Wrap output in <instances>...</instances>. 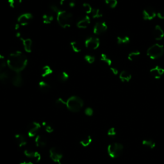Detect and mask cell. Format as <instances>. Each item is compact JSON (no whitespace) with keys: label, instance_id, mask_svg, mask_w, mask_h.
Masks as SVG:
<instances>
[{"label":"cell","instance_id":"obj_1","mask_svg":"<svg viewBox=\"0 0 164 164\" xmlns=\"http://www.w3.org/2000/svg\"><path fill=\"white\" fill-rule=\"evenodd\" d=\"M8 67L16 73H20L24 70L28 64V59L25 55L21 51L11 53L7 60Z\"/></svg>","mask_w":164,"mask_h":164},{"label":"cell","instance_id":"obj_2","mask_svg":"<svg viewBox=\"0 0 164 164\" xmlns=\"http://www.w3.org/2000/svg\"><path fill=\"white\" fill-rule=\"evenodd\" d=\"M57 22L62 28H67L71 26L73 22V16L67 10H60L56 14Z\"/></svg>","mask_w":164,"mask_h":164},{"label":"cell","instance_id":"obj_3","mask_svg":"<svg viewBox=\"0 0 164 164\" xmlns=\"http://www.w3.org/2000/svg\"><path fill=\"white\" fill-rule=\"evenodd\" d=\"M67 109L73 112H79L84 107V101L78 96H73L67 100Z\"/></svg>","mask_w":164,"mask_h":164},{"label":"cell","instance_id":"obj_4","mask_svg":"<svg viewBox=\"0 0 164 164\" xmlns=\"http://www.w3.org/2000/svg\"><path fill=\"white\" fill-rule=\"evenodd\" d=\"M163 53V46L159 44H155L152 45L147 50V55L152 60H155L161 57Z\"/></svg>","mask_w":164,"mask_h":164},{"label":"cell","instance_id":"obj_5","mask_svg":"<svg viewBox=\"0 0 164 164\" xmlns=\"http://www.w3.org/2000/svg\"><path fill=\"white\" fill-rule=\"evenodd\" d=\"M123 148L124 147L121 144L112 143L108 146V154L112 158H116L121 155Z\"/></svg>","mask_w":164,"mask_h":164},{"label":"cell","instance_id":"obj_6","mask_svg":"<svg viewBox=\"0 0 164 164\" xmlns=\"http://www.w3.org/2000/svg\"><path fill=\"white\" fill-rule=\"evenodd\" d=\"M50 157L52 161L56 164H62L63 154L61 151L56 147H52L50 150Z\"/></svg>","mask_w":164,"mask_h":164},{"label":"cell","instance_id":"obj_7","mask_svg":"<svg viewBox=\"0 0 164 164\" xmlns=\"http://www.w3.org/2000/svg\"><path fill=\"white\" fill-rule=\"evenodd\" d=\"M85 45L87 48L92 50H95L99 47L100 41L98 37H90L85 40Z\"/></svg>","mask_w":164,"mask_h":164},{"label":"cell","instance_id":"obj_8","mask_svg":"<svg viewBox=\"0 0 164 164\" xmlns=\"http://www.w3.org/2000/svg\"><path fill=\"white\" fill-rule=\"evenodd\" d=\"M33 16L31 13H25L20 15L18 17L17 22L21 26L25 27L28 25L29 23L33 19Z\"/></svg>","mask_w":164,"mask_h":164},{"label":"cell","instance_id":"obj_9","mask_svg":"<svg viewBox=\"0 0 164 164\" xmlns=\"http://www.w3.org/2000/svg\"><path fill=\"white\" fill-rule=\"evenodd\" d=\"M41 128L40 123L37 122H33L28 125V135L30 138L34 137L36 135L37 131Z\"/></svg>","mask_w":164,"mask_h":164},{"label":"cell","instance_id":"obj_10","mask_svg":"<svg viewBox=\"0 0 164 164\" xmlns=\"http://www.w3.org/2000/svg\"><path fill=\"white\" fill-rule=\"evenodd\" d=\"M108 29V26L105 22H98L94 27L93 32L96 35H100L106 31Z\"/></svg>","mask_w":164,"mask_h":164},{"label":"cell","instance_id":"obj_11","mask_svg":"<svg viewBox=\"0 0 164 164\" xmlns=\"http://www.w3.org/2000/svg\"><path fill=\"white\" fill-rule=\"evenodd\" d=\"M143 19L146 21H151L157 16V12L152 8L148 7L145 8L142 12Z\"/></svg>","mask_w":164,"mask_h":164},{"label":"cell","instance_id":"obj_12","mask_svg":"<svg viewBox=\"0 0 164 164\" xmlns=\"http://www.w3.org/2000/svg\"><path fill=\"white\" fill-rule=\"evenodd\" d=\"M20 40L22 41L25 51L27 53H31L32 51V46H33V42L31 39L29 38H24L21 37L20 38Z\"/></svg>","mask_w":164,"mask_h":164},{"label":"cell","instance_id":"obj_13","mask_svg":"<svg viewBox=\"0 0 164 164\" xmlns=\"http://www.w3.org/2000/svg\"><path fill=\"white\" fill-rule=\"evenodd\" d=\"M150 73L155 79H160L164 73V69L157 65L150 70Z\"/></svg>","mask_w":164,"mask_h":164},{"label":"cell","instance_id":"obj_14","mask_svg":"<svg viewBox=\"0 0 164 164\" xmlns=\"http://www.w3.org/2000/svg\"><path fill=\"white\" fill-rule=\"evenodd\" d=\"M90 24V18L89 16H85L83 19H80L76 24V26L80 29H85Z\"/></svg>","mask_w":164,"mask_h":164},{"label":"cell","instance_id":"obj_15","mask_svg":"<svg viewBox=\"0 0 164 164\" xmlns=\"http://www.w3.org/2000/svg\"><path fill=\"white\" fill-rule=\"evenodd\" d=\"M153 36L157 41H160L164 37V31L160 25H156L153 31Z\"/></svg>","mask_w":164,"mask_h":164},{"label":"cell","instance_id":"obj_16","mask_svg":"<svg viewBox=\"0 0 164 164\" xmlns=\"http://www.w3.org/2000/svg\"><path fill=\"white\" fill-rule=\"evenodd\" d=\"M12 83L16 87H20L23 85V78L21 73H16L14 76L12 80Z\"/></svg>","mask_w":164,"mask_h":164},{"label":"cell","instance_id":"obj_17","mask_svg":"<svg viewBox=\"0 0 164 164\" xmlns=\"http://www.w3.org/2000/svg\"><path fill=\"white\" fill-rule=\"evenodd\" d=\"M77 0H60L62 7L67 8H73L76 6Z\"/></svg>","mask_w":164,"mask_h":164},{"label":"cell","instance_id":"obj_18","mask_svg":"<svg viewBox=\"0 0 164 164\" xmlns=\"http://www.w3.org/2000/svg\"><path fill=\"white\" fill-rule=\"evenodd\" d=\"M15 139L16 140L17 143L18 144L19 147H22L23 146H25L27 144V139L25 137V136H23L21 134L17 133L15 135Z\"/></svg>","mask_w":164,"mask_h":164},{"label":"cell","instance_id":"obj_19","mask_svg":"<svg viewBox=\"0 0 164 164\" xmlns=\"http://www.w3.org/2000/svg\"><path fill=\"white\" fill-rule=\"evenodd\" d=\"M132 78V75L126 71H123L119 74V78L123 82H129L131 80Z\"/></svg>","mask_w":164,"mask_h":164},{"label":"cell","instance_id":"obj_20","mask_svg":"<svg viewBox=\"0 0 164 164\" xmlns=\"http://www.w3.org/2000/svg\"><path fill=\"white\" fill-rule=\"evenodd\" d=\"M35 142H36V146L39 147H43L46 146V140L41 135H37L35 139Z\"/></svg>","mask_w":164,"mask_h":164},{"label":"cell","instance_id":"obj_21","mask_svg":"<svg viewBox=\"0 0 164 164\" xmlns=\"http://www.w3.org/2000/svg\"><path fill=\"white\" fill-rule=\"evenodd\" d=\"M53 73V69L49 65H44L42 69V76L44 78L51 75Z\"/></svg>","mask_w":164,"mask_h":164},{"label":"cell","instance_id":"obj_22","mask_svg":"<svg viewBox=\"0 0 164 164\" xmlns=\"http://www.w3.org/2000/svg\"><path fill=\"white\" fill-rule=\"evenodd\" d=\"M54 16L51 14H45L42 16V21L45 25H50L53 21Z\"/></svg>","mask_w":164,"mask_h":164},{"label":"cell","instance_id":"obj_23","mask_svg":"<svg viewBox=\"0 0 164 164\" xmlns=\"http://www.w3.org/2000/svg\"><path fill=\"white\" fill-rule=\"evenodd\" d=\"M92 142V138L91 137V136L90 135H87L85 137H84L82 138L80 141V144L83 146V147H88Z\"/></svg>","mask_w":164,"mask_h":164},{"label":"cell","instance_id":"obj_24","mask_svg":"<svg viewBox=\"0 0 164 164\" xmlns=\"http://www.w3.org/2000/svg\"><path fill=\"white\" fill-rule=\"evenodd\" d=\"M39 89H41V90L44 92H48L51 88L50 85L48 83H47V82H46L44 81H41L39 82Z\"/></svg>","mask_w":164,"mask_h":164},{"label":"cell","instance_id":"obj_25","mask_svg":"<svg viewBox=\"0 0 164 164\" xmlns=\"http://www.w3.org/2000/svg\"><path fill=\"white\" fill-rule=\"evenodd\" d=\"M70 45H71V48L73 51L75 53H80L81 51V48L80 44L76 42V41H72L70 43Z\"/></svg>","mask_w":164,"mask_h":164},{"label":"cell","instance_id":"obj_26","mask_svg":"<svg viewBox=\"0 0 164 164\" xmlns=\"http://www.w3.org/2000/svg\"><path fill=\"white\" fill-rule=\"evenodd\" d=\"M142 144L143 146H145L150 149H154L156 147V143L153 140H142Z\"/></svg>","mask_w":164,"mask_h":164},{"label":"cell","instance_id":"obj_27","mask_svg":"<svg viewBox=\"0 0 164 164\" xmlns=\"http://www.w3.org/2000/svg\"><path fill=\"white\" fill-rule=\"evenodd\" d=\"M130 41V39L128 36H118L117 37V42L118 44H128Z\"/></svg>","mask_w":164,"mask_h":164},{"label":"cell","instance_id":"obj_28","mask_svg":"<svg viewBox=\"0 0 164 164\" xmlns=\"http://www.w3.org/2000/svg\"><path fill=\"white\" fill-rule=\"evenodd\" d=\"M100 60L101 62H103V63H104L105 64H107L108 66H110L112 65V60L110 58L108 57V56L107 55H105L104 53H102L101 55V57H100Z\"/></svg>","mask_w":164,"mask_h":164},{"label":"cell","instance_id":"obj_29","mask_svg":"<svg viewBox=\"0 0 164 164\" xmlns=\"http://www.w3.org/2000/svg\"><path fill=\"white\" fill-rule=\"evenodd\" d=\"M140 55V52L138 51H135L133 52H131L128 56V59L130 61H134Z\"/></svg>","mask_w":164,"mask_h":164},{"label":"cell","instance_id":"obj_30","mask_svg":"<svg viewBox=\"0 0 164 164\" xmlns=\"http://www.w3.org/2000/svg\"><path fill=\"white\" fill-rule=\"evenodd\" d=\"M91 14H92V17L94 19L101 18L103 17V14L101 13V10L99 8H93Z\"/></svg>","mask_w":164,"mask_h":164},{"label":"cell","instance_id":"obj_31","mask_svg":"<svg viewBox=\"0 0 164 164\" xmlns=\"http://www.w3.org/2000/svg\"><path fill=\"white\" fill-rule=\"evenodd\" d=\"M82 8H83V10H84V12L87 14H91L92 11L93 10L92 6L89 3H83V5H82Z\"/></svg>","mask_w":164,"mask_h":164},{"label":"cell","instance_id":"obj_32","mask_svg":"<svg viewBox=\"0 0 164 164\" xmlns=\"http://www.w3.org/2000/svg\"><path fill=\"white\" fill-rule=\"evenodd\" d=\"M7 64V62L6 61L5 57L0 55V72L4 71V69Z\"/></svg>","mask_w":164,"mask_h":164},{"label":"cell","instance_id":"obj_33","mask_svg":"<svg viewBox=\"0 0 164 164\" xmlns=\"http://www.w3.org/2000/svg\"><path fill=\"white\" fill-rule=\"evenodd\" d=\"M9 79V74L5 71L0 72V81L6 82Z\"/></svg>","mask_w":164,"mask_h":164},{"label":"cell","instance_id":"obj_34","mask_svg":"<svg viewBox=\"0 0 164 164\" xmlns=\"http://www.w3.org/2000/svg\"><path fill=\"white\" fill-rule=\"evenodd\" d=\"M22 2V0H8V3L9 6L12 8H14L17 5L21 4Z\"/></svg>","mask_w":164,"mask_h":164},{"label":"cell","instance_id":"obj_35","mask_svg":"<svg viewBox=\"0 0 164 164\" xmlns=\"http://www.w3.org/2000/svg\"><path fill=\"white\" fill-rule=\"evenodd\" d=\"M56 104L58 107H61V108H64V107H66L67 108V102L65 101L62 98H60L56 99Z\"/></svg>","mask_w":164,"mask_h":164},{"label":"cell","instance_id":"obj_36","mask_svg":"<svg viewBox=\"0 0 164 164\" xmlns=\"http://www.w3.org/2000/svg\"><path fill=\"white\" fill-rule=\"evenodd\" d=\"M105 3L109 5L111 8H114L118 5V0H104Z\"/></svg>","mask_w":164,"mask_h":164},{"label":"cell","instance_id":"obj_37","mask_svg":"<svg viewBox=\"0 0 164 164\" xmlns=\"http://www.w3.org/2000/svg\"><path fill=\"white\" fill-rule=\"evenodd\" d=\"M84 59L85 60V61L87 63H89L90 64H92L95 62V57L92 55H85L84 57Z\"/></svg>","mask_w":164,"mask_h":164},{"label":"cell","instance_id":"obj_38","mask_svg":"<svg viewBox=\"0 0 164 164\" xmlns=\"http://www.w3.org/2000/svg\"><path fill=\"white\" fill-rule=\"evenodd\" d=\"M69 76L68 73L65 71L62 72V73L59 76V79L62 82H65V81H67L69 80Z\"/></svg>","mask_w":164,"mask_h":164},{"label":"cell","instance_id":"obj_39","mask_svg":"<svg viewBox=\"0 0 164 164\" xmlns=\"http://www.w3.org/2000/svg\"><path fill=\"white\" fill-rule=\"evenodd\" d=\"M42 126H44L45 130H46V132H48V133H53V132L54 130H53V127H52L51 125L48 124L46 122H43V123H42Z\"/></svg>","mask_w":164,"mask_h":164},{"label":"cell","instance_id":"obj_40","mask_svg":"<svg viewBox=\"0 0 164 164\" xmlns=\"http://www.w3.org/2000/svg\"><path fill=\"white\" fill-rule=\"evenodd\" d=\"M35 153H36V151H32L31 149H25L24 151L25 155L28 158H33L35 155Z\"/></svg>","mask_w":164,"mask_h":164},{"label":"cell","instance_id":"obj_41","mask_svg":"<svg viewBox=\"0 0 164 164\" xmlns=\"http://www.w3.org/2000/svg\"><path fill=\"white\" fill-rule=\"evenodd\" d=\"M50 9L53 12H55L56 14H57L58 12L60 10V9L57 7V5H56L55 4H52L50 5Z\"/></svg>","mask_w":164,"mask_h":164},{"label":"cell","instance_id":"obj_42","mask_svg":"<svg viewBox=\"0 0 164 164\" xmlns=\"http://www.w3.org/2000/svg\"><path fill=\"white\" fill-rule=\"evenodd\" d=\"M85 113L87 116H89V117L92 116L93 115V113H94V110H93V109L92 108L87 107L85 110Z\"/></svg>","mask_w":164,"mask_h":164},{"label":"cell","instance_id":"obj_43","mask_svg":"<svg viewBox=\"0 0 164 164\" xmlns=\"http://www.w3.org/2000/svg\"><path fill=\"white\" fill-rule=\"evenodd\" d=\"M107 134L109 136H110V137H114L115 135H116V131H115V129L114 128H110L108 132H107Z\"/></svg>","mask_w":164,"mask_h":164},{"label":"cell","instance_id":"obj_44","mask_svg":"<svg viewBox=\"0 0 164 164\" xmlns=\"http://www.w3.org/2000/svg\"><path fill=\"white\" fill-rule=\"evenodd\" d=\"M33 158L35 159V160H36L37 162H40V160H41V154L39 153V152L36 151V153H35V155H34Z\"/></svg>","mask_w":164,"mask_h":164},{"label":"cell","instance_id":"obj_45","mask_svg":"<svg viewBox=\"0 0 164 164\" xmlns=\"http://www.w3.org/2000/svg\"><path fill=\"white\" fill-rule=\"evenodd\" d=\"M157 16L160 19H164V10L159 11L157 13Z\"/></svg>","mask_w":164,"mask_h":164},{"label":"cell","instance_id":"obj_46","mask_svg":"<svg viewBox=\"0 0 164 164\" xmlns=\"http://www.w3.org/2000/svg\"><path fill=\"white\" fill-rule=\"evenodd\" d=\"M110 71L114 75H118L119 74V71L118 69H116L115 67H110Z\"/></svg>","mask_w":164,"mask_h":164},{"label":"cell","instance_id":"obj_47","mask_svg":"<svg viewBox=\"0 0 164 164\" xmlns=\"http://www.w3.org/2000/svg\"><path fill=\"white\" fill-rule=\"evenodd\" d=\"M20 26H21V25L19 24L18 22L16 23V24L14 25V29H15L16 30H18L19 28H20Z\"/></svg>","mask_w":164,"mask_h":164},{"label":"cell","instance_id":"obj_48","mask_svg":"<svg viewBox=\"0 0 164 164\" xmlns=\"http://www.w3.org/2000/svg\"><path fill=\"white\" fill-rule=\"evenodd\" d=\"M20 164H33V163L31 162H23L21 163Z\"/></svg>","mask_w":164,"mask_h":164}]
</instances>
